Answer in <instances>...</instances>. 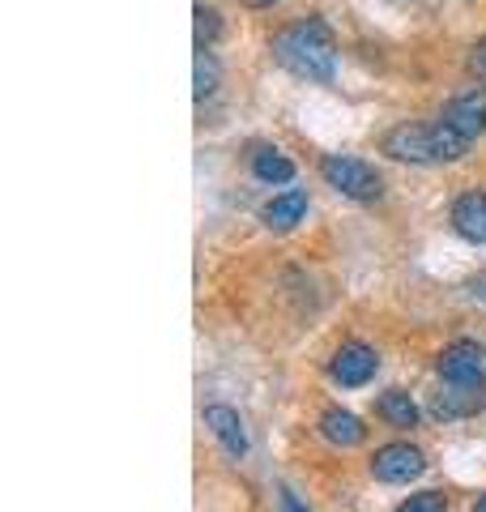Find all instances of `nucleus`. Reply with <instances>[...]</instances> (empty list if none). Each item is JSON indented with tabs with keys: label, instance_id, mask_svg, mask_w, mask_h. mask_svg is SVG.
<instances>
[{
	"label": "nucleus",
	"instance_id": "nucleus-1",
	"mask_svg": "<svg viewBox=\"0 0 486 512\" xmlns=\"http://www.w3.org/2000/svg\"><path fill=\"white\" fill-rule=\"evenodd\" d=\"M269 52L286 73L303 77V82L329 86L337 77V35L320 13H307V18H299V22H286L278 35L269 39Z\"/></svg>",
	"mask_w": 486,
	"mask_h": 512
},
{
	"label": "nucleus",
	"instance_id": "nucleus-2",
	"mask_svg": "<svg viewBox=\"0 0 486 512\" xmlns=\"http://www.w3.org/2000/svg\"><path fill=\"white\" fill-rule=\"evenodd\" d=\"M474 141L461 137L457 128H448L440 116L435 120H401L380 137V154H388L393 163L410 167H452L469 154Z\"/></svg>",
	"mask_w": 486,
	"mask_h": 512
},
{
	"label": "nucleus",
	"instance_id": "nucleus-3",
	"mask_svg": "<svg viewBox=\"0 0 486 512\" xmlns=\"http://www.w3.org/2000/svg\"><path fill=\"white\" fill-rule=\"evenodd\" d=\"M320 180L329 184L337 197L359 201V205H371V201L384 197V175L359 154H324L320 158Z\"/></svg>",
	"mask_w": 486,
	"mask_h": 512
},
{
	"label": "nucleus",
	"instance_id": "nucleus-4",
	"mask_svg": "<svg viewBox=\"0 0 486 512\" xmlns=\"http://www.w3.org/2000/svg\"><path fill=\"white\" fill-rule=\"evenodd\" d=\"M367 470L384 487H405V483H414V478L427 474V453L410 440H388L367 457Z\"/></svg>",
	"mask_w": 486,
	"mask_h": 512
},
{
	"label": "nucleus",
	"instance_id": "nucleus-5",
	"mask_svg": "<svg viewBox=\"0 0 486 512\" xmlns=\"http://www.w3.org/2000/svg\"><path fill=\"white\" fill-rule=\"evenodd\" d=\"M324 372H329V380L337 384V389H363V384H371V376L380 372V355L367 342L350 338L329 355Z\"/></svg>",
	"mask_w": 486,
	"mask_h": 512
},
{
	"label": "nucleus",
	"instance_id": "nucleus-6",
	"mask_svg": "<svg viewBox=\"0 0 486 512\" xmlns=\"http://www.w3.org/2000/svg\"><path fill=\"white\" fill-rule=\"evenodd\" d=\"M435 376L444 384H486V346L474 338H457L435 355Z\"/></svg>",
	"mask_w": 486,
	"mask_h": 512
},
{
	"label": "nucleus",
	"instance_id": "nucleus-7",
	"mask_svg": "<svg viewBox=\"0 0 486 512\" xmlns=\"http://www.w3.org/2000/svg\"><path fill=\"white\" fill-rule=\"evenodd\" d=\"M486 410V384H440L427 397V414L435 423H457V419H474Z\"/></svg>",
	"mask_w": 486,
	"mask_h": 512
},
{
	"label": "nucleus",
	"instance_id": "nucleus-8",
	"mask_svg": "<svg viewBox=\"0 0 486 512\" xmlns=\"http://www.w3.org/2000/svg\"><path fill=\"white\" fill-rule=\"evenodd\" d=\"M448 227L457 231V239H465V244H474V248L486 244V188H469L452 201Z\"/></svg>",
	"mask_w": 486,
	"mask_h": 512
},
{
	"label": "nucleus",
	"instance_id": "nucleus-9",
	"mask_svg": "<svg viewBox=\"0 0 486 512\" xmlns=\"http://www.w3.org/2000/svg\"><path fill=\"white\" fill-rule=\"evenodd\" d=\"M440 120H444L448 128H457L461 137L478 141V137L486 133V90L474 86V90L457 94V99H448L444 111H440Z\"/></svg>",
	"mask_w": 486,
	"mask_h": 512
},
{
	"label": "nucleus",
	"instance_id": "nucleus-10",
	"mask_svg": "<svg viewBox=\"0 0 486 512\" xmlns=\"http://www.w3.org/2000/svg\"><path fill=\"white\" fill-rule=\"evenodd\" d=\"M201 419H205V427H209V436L222 444V453H226V457H235V461L248 457V448H252V444H248V431H243L239 410L214 402V406H205V410H201Z\"/></svg>",
	"mask_w": 486,
	"mask_h": 512
},
{
	"label": "nucleus",
	"instance_id": "nucleus-11",
	"mask_svg": "<svg viewBox=\"0 0 486 512\" xmlns=\"http://www.w3.org/2000/svg\"><path fill=\"white\" fill-rule=\"evenodd\" d=\"M307 205H312V201H307V192L303 188H286V192H273V197L261 205V214H256V218H261V227L265 231H295L299 227V222L307 218Z\"/></svg>",
	"mask_w": 486,
	"mask_h": 512
},
{
	"label": "nucleus",
	"instance_id": "nucleus-12",
	"mask_svg": "<svg viewBox=\"0 0 486 512\" xmlns=\"http://www.w3.org/2000/svg\"><path fill=\"white\" fill-rule=\"evenodd\" d=\"M316 431L333 448H359L367 440V423L354 410H346V406H324L320 419H316Z\"/></svg>",
	"mask_w": 486,
	"mask_h": 512
},
{
	"label": "nucleus",
	"instance_id": "nucleus-13",
	"mask_svg": "<svg viewBox=\"0 0 486 512\" xmlns=\"http://www.w3.org/2000/svg\"><path fill=\"white\" fill-rule=\"evenodd\" d=\"M248 171H252V180H261L265 188H282L295 180V163H290L278 146H252Z\"/></svg>",
	"mask_w": 486,
	"mask_h": 512
},
{
	"label": "nucleus",
	"instance_id": "nucleus-14",
	"mask_svg": "<svg viewBox=\"0 0 486 512\" xmlns=\"http://www.w3.org/2000/svg\"><path fill=\"white\" fill-rule=\"evenodd\" d=\"M376 414H380V419L393 427V431H414L418 419H423V406H418L405 389H384V393L376 397Z\"/></svg>",
	"mask_w": 486,
	"mask_h": 512
},
{
	"label": "nucleus",
	"instance_id": "nucleus-15",
	"mask_svg": "<svg viewBox=\"0 0 486 512\" xmlns=\"http://www.w3.org/2000/svg\"><path fill=\"white\" fill-rule=\"evenodd\" d=\"M192 26H197V52H214V43H218V35H222V13L214 9V5H197L192 9Z\"/></svg>",
	"mask_w": 486,
	"mask_h": 512
},
{
	"label": "nucleus",
	"instance_id": "nucleus-16",
	"mask_svg": "<svg viewBox=\"0 0 486 512\" xmlns=\"http://www.w3.org/2000/svg\"><path fill=\"white\" fill-rule=\"evenodd\" d=\"M222 82V69H218V56L214 52H197V103H209L218 94Z\"/></svg>",
	"mask_w": 486,
	"mask_h": 512
},
{
	"label": "nucleus",
	"instance_id": "nucleus-17",
	"mask_svg": "<svg viewBox=\"0 0 486 512\" xmlns=\"http://www.w3.org/2000/svg\"><path fill=\"white\" fill-rule=\"evenodd\" d=\"M393 512H448V495L444 491H418L410 500H401Z\"/></svg>",
	"mask_w": 486,
	"mask_h": 512
},
{
	"label": "nucleus",
	"instance_id": "nucleus-18",
	"mask_svg": "<svg viewBox=\"0 0 486 512\" xmlns=\"http://www.w3.org/2000/svg\"><path fill=\"white\" fill-rule=\"evenodd\" d=\"M465 73L474 77V82H486V35L469 47V56H465Z\"/></svg>",
	"mask_w": 486,
	"mask_h": 512
},
{
	"label": "nucleus",
	"instance_id": "nucleus-19",
	"mask_svg": "<svg viewBox=\"0 0 486 512\" xmlns=\"http://www.w3.org/2000/svg\"><path fill=\"white\" fill-rule=\"evenodd\" d=\"M278 508H282V512H307V504H303L290 487H282V491H278Z\"/></svg>",
	"mask_w": 486,
	"mask_h": 512
},
{
	"label": "nucleus",
	"instance_id": "nucleus-20",
	"mask_svg": "<svg viewBox=\"0 0 486 512\" xmlns=\"http://www.w3.org/2000/svg\"><path fill=\"white\" fill-rule=\"evenodd\" d=\"M239 5H243V9H278L282 0H239Z\"/></svg>",
	"mask_w": 486,
	"mask_h": 512
},
{
	"label": "nucleus",
	"instance_id": "nucleus-21",
	"mask_svg": "<svg viewBox=\"0 0 486 512\" xmlns=\"http://www.w3.org/2000/svg\"><path fill=\"white\" fill-rule=\"evenodd\" d=\"M469 512H486V495H478V500H474V508H469Z\"/></svg>",
	"mask_w": 486,
	"mask_h": 512
}]
</instances>
